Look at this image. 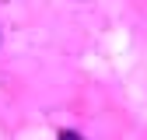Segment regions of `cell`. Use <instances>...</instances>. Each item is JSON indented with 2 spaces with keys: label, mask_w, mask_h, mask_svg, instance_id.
Instances as JSON below:
<instances>
[{
  "label": "cell",
  "mask_w": 147,
  "mask_h": 140,
  "mask_svg": "<svg viewBox=\"0 0 147 140\" xmlns=\"http://www.w3.org/2000/svg\"><path fill=\"white\" fill-rule=\"evenodd\" d=\"M60 140H84V137H81V133H70V130H63V133H60Z\"/></svg>",
  "instance_id": "obj_1"
}]
</instances>
